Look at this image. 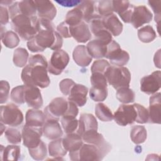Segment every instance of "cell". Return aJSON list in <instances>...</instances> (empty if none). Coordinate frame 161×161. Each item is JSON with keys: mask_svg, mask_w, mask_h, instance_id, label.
Instances as JSON below:
<instances>
[{"mask_svg": "<svg viewBox=\"0 0 161 161\" xmlns=\"http://www.w3.org/2000/svg\"><path fill=\"white\" fill-rule=\"evenodd\" d=\"M30 156L35 160H42L47 156V150L46 145L42 141L35 148H29Z\"/></svg>", "mask_w": 161, "mask_h": 161, "instance_id": "cell-40", "label": "cell"}, {"mask_svg": "<svg viewBox=\"0 0 161 161\" xmlns=\"http://www.w3.org/2000/svg\"><path fill=\"white\" fill-rule=\"evenodd\" d=\"M89 28L96 39L104 41L109 43L112 40V35L106 29L104 18L99 14L96 15L89 22Z\"/></svg>", "mask_w": 161, "mask_h": 161, "instance_id": "cell-11", "label": "cell"}, {"mask_svg": "<svg viewBox=\"0 0 161 161\" xmlns=\"http://www.w3.org/2000/svg\"><path fill=\"white\" fill-rule=\"evenodd\" d=\"M104 57L109 59L111 64L117 67H123L129 61L128 53L120 48L119 45L113 40L108 45Z\"/></svg>", "mask_w": 161, "mask_h": 161, "instance_id": "cell-7", "label": "cell"}, {"mask_svg": "<svg viewBox=\"0 0 161 161\" xmlns=\"http://www.w3.org/2000/svg\"><path fill=\"white\" fill-rule=\"evenodd\" d=\"M5 137L9 143L12 144H17L21 142L22 136L20 131L12 126L8 128L4 133Z\"/></svg>", "mask_w": 161, "mask_h": 161, "instance_id": "cell-42", "label": "cell"}, {"mask_svg": "<svg viewBox=\"0 0 161 161\" xmlns=\"http://www.w3.org/2000/svg\"><path fill=\"white\" fill-rule=\"evenodd\" d=\"M113 118L115 122L122 126L133 124L136 119V111L134 104H121L114 112Z\"/></svg>", "mask_w": 161, "mask_h": 161, "instance_id": "cell-10", "label": "cell"}, {"mask_svg": "<svg viewBox=\"0 0 161 161\" xmlns=\"http://www.w3.org/2000/svg\"><path fill=\"white\" fill-rule=\"evenodd\" d=\"M111 65L109 63L104 59H99L96 60L91 66V72H99L104 74L106 72V70Z\"/></svg>", "mask_w": 161, "mask_h": 161, "instance_id": "cell-47", "label": "cell"}, {"mask_svg": "<svg viewBox=\"0 0 161 161\" xmlns=\"http://www.w3.org/2000/svg\"><path fill=\"white\" fill-rule=\"evenodd\" d=\"M42 127H31L25 125L21 132L23 145L28 149L36 147L42 141Z\"/></svg>", "mask_w": 161, "mask_h": 161, "instance_id": "cell-13", "label": "cell"}, {"mask_svg": "<svg viewBox=\"0 0 161 161\" xmlns=\"http://www.w3.org/2000/svg\"><path fill=\"white\" fill-rule=\"evenodd\" d=\"M147 137V130L143 126H133L130 131V138L132 142L135 144L143 143Z\"/></svg>", "mask_w": 161, "mask_h": 161, "instance_id": "cell-32", "label": "cell"}, {"mask_svg": "<svg viewBox=\"0 0 161 161\" xmlns=\"http://www.w3.org/2000/svg\"><path fill=\"white\" fill-rule=\"evenodd\" d=\"M113 11L119 15L124 13L131 6L128 1H112Z\"/></svg>", "mask_w": 161, "mask_h": 161, "instance_id": "cell-48", "label": "cell"}, {"mask_svg": "<svg viewBox=\"0 0 161 161\" xmlns=\"http://www.w3.org/2000/svg\"><path fill=\"white\" fill-rule=\"evenodd\" d=\"M10 86L8 81L1 80L0 82V103H5L9 97Z\"/></svg>", "mask_w": 161, "mask_h": 161, "instance_id": "cell-49", "label": "cell"}, {"mask_svg": "<svg viewBox=\"0 0 161 161\" xmlns=\"http://www.w3.org/2000/svg\"><path fill=\"white\" fill-rule=\"evenodd\" d=\"M104 156L105 155L97 146L89 143H83L77 151L69 152V158L74 161L101 160Z\"/></svg>", "mask_w": 161, "mask_h": 161, "instance_id": "cell-5", "label": "cell"}, {"mask_svg": "<svg viewBox=\"0 0 161 161\" xmlns=\"http://www.w3.org/2000/svg\"><path fill=\"white\" fill-rule=\"evenodd\" d=\"M64 147L67 151L75 152L78 150L83 144L82 136L76 133L67 134L62 138Z\"/></svg>", "mask_w": 161, "mask_h": 161, "instance_id": "cell-28", "label": "cell"}, {"mask_svg": "<svg viewBox=\"0 0 161 161\" xmlns=\"http://www.w3.org/2000/svg\"><path fill=\"white\" fill-rule=\"evenodd\" d=\"M82 1H57L58 3L60 4L62 6H66V7H72L75 5H79Z\"/></svg>", "mask_w": 161, "mask_h": 161, "instance_id": "cell-56", "label": "cell"}, {"mask_svg": "<svg viewBox=\"0 0 161 161\" xmlns=\"http://www.w3.org/2000/svg\"><path fill=\"white\" fill-rule=\"evenodd\" d=\"M36 16L29 17L19 14L11 18V26L15 32L24 40H31L37 33Z\"/></svg>", "mask_w": 161, "mask_h": 161, "instance_id": "cell-3", "label": "cell"}, {"mask_svg": "<svg viewBox=\"0 0 161 161\" xmlns=\"http://www.w3.org/2000/svg\"><path fill=\"white\" fill-rule=\"evenodd\" d=\"M79 113V109L77 105L74 103L68 101V108L62 117H67L70 118H75Z\"/></svg>", "mask_w": 161, "mask_h": 161, "instance_id": "cell-51", "label": "cell"}, {"mask_svg": "<svg viewBox=\"0 0 161 161\" xmlns=\"http://www.w3.org/2000/svg\"><path fill=\"white\" fill-rule=\"evenodd\" d=\"M75 84L74 81L70 79H64L59 83V88L62 93L65 96H69L71 89Z\"/></svg>", "mask_w": 161, "mask_h": 161, "instance_id": "cell-50", "label": "cell"}, {"mask_svg": "<svg viewBox=\"0 0 161 161\" xmlns=\"http://www.w3.org/2000/svg\"><path fill=\"white\" fill-rule=\"evenodd\" d=\"M88 88L84 85L75 84L70 90L68 100L79 107L85 105L87 102V94Z\"/></svg>", "mask_w": 161, "mask_h": 161, "instance_id": "cell-20", "label": "cell"}, {"mask_svg": "<svg viewBox=\"0 0 161 161\" xmlns=\"http://www.w3.org/2000/svg\"><path fill=\"white\" fill-rule=\"evenodd\" d=\"M23 119V114L16 105L11 103L1 106V123L12 127H16L22 124Z\"/></svg>", "mask_w": 161, "mask_h": 161, "instance_id": "cell-6", "label": "cell"}, {"mask_svg": "<svg viewBox=\"0 0 161 161\" xmlns=\"http://www.w3.org/2000/svg\"><path fill=\"white\" fill-rule=\"evenodd\" d=\"M95 114L98 119L102 121H111L113 119V114L111 109L102 103L96 105Z\"/></svg>", "mask_w": 161, "mask_h": 161, "instance_id": "cell-33", "label": "cell"}, {"mask_svg": "<svg viewBox=\"0 0 161 161\" xmlns=\"http://www.w3.org/2000/svg\"><path fill=\"white\" fill-rule=\"evenodd\" d=\"M107 82L115 89L121 87H129L131 74L125 67L110 66L104 73Z\"/></svg>", "mask_w": 161, "mask_h": 161, "instance_id": "cell-4", "label": "cell"}, {"mask_svg": "<svg viewBox=\"0 0 161 161\" xmlns=\"http://www.w3.org/2000/svg\"><path fill=\"white\" fill-rule=\"evenodd\" d=\"M20 147L18 145H1V160H18L20 157Z\"/></svg>", "mask_w": 161, "mask_h": 161, "instance_id": "cell-30", "label": "cell"}, {"mask_svg": "<svg viewBox=\"0 0 161 161\" xmlns=\"http://www.w3.org/2000/svg\"><path fill=\"white\" fill-rule=\"evenodd\" d=\"M69 31L71 36L79 43H86L91 38L89 27L84 21L75 26H69Z\"/></svg>", "mask_w": 161, "mask_h": 161, "instance_id": "cell-19", "label": "cell"}, {"mask_svg": "<svg viewBox=\"0 0 161 161\" xmlns=\"http://www.w3.org/2000/svg\"><path fill=\"white\" fill-rule=\"evenodd\" d=\"M97 11L98 14L103 18L113 14V8L112 1L106 0L98 1L97 5Z\"/></svg>", "mask_w": 161, "mask_h": 161, "instance_id": "cell-41", "label": "cell"}, {"mask_svg": "<svg viewBox=\"0 0 161 161\" xmlns=\"http://www.w3.org/2000/svg\"><path fill=\"white\" fill-rule=\"evenodd\" d=\"M134 6L133 4H131V6L129 8V9L128 10H126L124 13H123L122 14L119 15L120 18H121V19L126 23H129L131 21V15H132V13L134 9Z\"/></svg>", "mask_w": 161, "mask_h": 161, "instance_id": "cell-55", "label": "cell"}, {"mask_svg": "<svg viewBox=\"0 0 161 161\" xmlns=\"http://www.w3.org/2000/svg\"><path fill=\"white\" fill-rule=\"evenodd\" d=\"M116 96L119 102L127 104L134 102L135 94L134 91L129 87H121L117 89Z\"/></svg>", "mask_w": 161, "mask_h": 161, "instance_id": "cell-35", "label": "cell"}, {"mask_svg": "<svg viewBox=\"0 0 161 161\" xmlns=\"http://www.w3.org/2000/svg\"><path fill=\"white\" fill-rule=\"evenodd\" d=\"M161 72L160 70L144 76L140 80V89L147 94H153L158 91L161 86Z\"/></svg>", "mask_w": 161, "mask_h": 161, "instance_id": "cell-14", "label": "cell"}, {"mask_svg": "<svg viewBox=\"0 0 161 161\" xmlns=\"http://www.w3.org/2000/svg\"><path fill=\"white\" fill-rule=\"evenodd\" d=\"M74 62L80 67H87L92 61V57L89 54L85 45H77L73 51Z\"/></svg>", "mask_w": 161, "mask_h": 161, "instance_id": "cell-26", "label": "cell"}, {"mask_svg": "<svg viewBox=\"0 0 161 161\" xmlns=\"http://www.w3.org/2000/svg\"><path fill=\"white\" fill-rule=\"evenodd\" d=\"M43 134L49 140H55L63 135V131L58 121L46 119L43 127Z\"/></svg>", "mask_w": 161, "mask_h": 161, "instance_id": "cell-23", "label": "cell"}, {"mask_svg": "<svg viewBox=\"0 0 161 161\" xmlns=\"http://www.w3.org/2000/svg\"><path fill=\"white\" fill-rule=\"evenodd\" d=\"M89 96L96 102L103 101L108 96V89L92 87L89 91Z\"/></svg>", "mask_w": 161, "mask_h": 161, "instance_id": "cell-44", "label": "cell"}, {"mask_svg": "<svg viewBox=\"0 0 161 161\" xmlns=\"http://www.w3.org/2000/svg\"><path fill=\"white\" fill-rule=\"evenodd\" d=\"M3 43L8 48H13L18 45L19 38L18 35L13 31H6L1 34Z\"/></svg>", "mask_w": 161, "mask_h": 161, "instance_id": "cell-36", "label": "cell"}, {"mask_svg": "<svg viewBox=\"0 0 161 161\" xmlns=\"http://www.w3.org/2000/svg\"><path fill=\"white\" fill-rule=\"evenodd\" d=\"M0 14H1V19H0L1 25L3 26L4 25H6L9 22V11L7 9L6 7L1 5Z\"/></svg>", "mask_w": 161, "mask_h": 161, "instance_id": "cell-54", "label": "cell"}, {"mask_svg": "<svg viewBox=\"0 0 161 161\" xmlns=\"http://www.w3.org/2000/svg\"><path fill=\"white\" fill-rule=\"evenodd\" d=\"M68 26L69 25L65 21H64L60 23L57 27V32L63 38H67L71 37V35L69 31V26Z\"/></svg>", "mask_w": 161, "mask_h": 161, "instance_id": "cell-53", "label": "cell"}, {"mask_svg": "<svg viewBox=\"0 0 161 161\" xmlns=\"http://www.w3.org/2000/svg\"><path fill=\"white\" fill-rule=\"evenodd\" d=\"M24 88L25 85L18 86L14 87L11 92V100L17 104H24Z\"/></svg>", "mask_w": 161, "mask_h": 161, "instance_id": "cell-45", "label": "cell"}, {"mask_svg": "<svg viewBox=\"0 0 161 161\" xmlns=\"http://www.w3.org/2000/svg\"><path fill=\"white\" fill-rule=\"evenodd\" d=\"M97 121L92 114L83 113L80 114L77 133L80 136L90 130H97Z\"/></svg>", "mask_w": 161, "mask_h": 161, "instance_id": "cell-22", "label": "cell"}, {"mask_svg": "<svg viewBox=\"0 0 161 161\" xmlns=\"http://www.w3.org/2000/svg\"><path fill=\"white\" fill-rule=\"evenodd\" d=\"M148 110V121L150 123H160L161 117V94L157 92L150 97Z\"/></svg>", "mask_w": 161, "mask_h": 161, "instance_id": "cell-18", "label": "cell"}, {"mask_svg": "<svg viewBox=\"0 0 161 161\" xmlns=\"http://www.w3.org/2000/svg\"><path fill=\"white\" fill-rule=\"evenodd\" d=\"M82 138L86 143L97 146L105 155L111 148V145L106 141L103 135L97 133L96 130H90L85 132L82 135Z\"/></svg>", "mask_w": 161, "mask_h": 161, "instance_id": "cell-15", "label": "cell"}, {"mask_svg": "<svg viewBox=\"0 0 161 161\" xmlns=\"http://www.w3.org/2000/svg\"><path fill=\"white\" fill-rule=\"evenodd\" d=\"M37 33L27 42L28 48L32 52H43L47 48H51L54 45L57 31L55 28L37 25Z\"/></svg>", "mask_w": 161, "mask_h": 161, "instance_id": "cell-2", "label": "cell"}, {"mask_svg": "<svg viewBox=\"0 0 161 161\" xmlns=\"http://www.w3.org/2000/svg\"><path fill=\"white\" fill-rule=\"evenodd\" d=\"M105 26L113 36L119 35L123 31V24L114 14L104 18Z\"/></svg>", "mask_w": 161, "mask_h": 161, "instance_id": "cell-29", "label": "cell"}, {"mask_svg": "<svg viewBox=\"0 0 161 161\" xmlns=\"http://www.w3.org/2000/svg\"><path fill=\"white\" fill-rule=\"evenodd\" d=\"M69 62V56L66 52L62 49L55 50L48 64V71L52 74L59 75L65 69Z\"/></svg>", "mask_w": 161, "mask_h": 161, "instance_id": "cell-9", "label": "cell"}, {"mask_svg": "<svg viewBox=\"0 0 161 161\" xmlns=\"http://www.w3.org/2000/svg\"><path fill=\"white\" fill-rule=\"evenodd\" d=\"M8 9L11 19L19 14L29 17L35 16L37 12L35 1L30 0L13 3L9 6Z\"/></svg>", "mask_w": 161, "mask_h": 161, "instance_id": "cell-12", "label": "cell"}, {"mask_svg": "<svg viewBox=\"0 0 161 161\" xmlns=\"http://www.w3.org/2000/svg\"><path fill=\"white\" fill-rule=\"evenodd\" d=\"M37 14L39 18H45L52 21L55 17L57 9L53 4L50 1H35Z\"/></svg>", "mask_w": 161, "mask_h": 161, "instance_id": "cell-21", "label": "cell"}, {"mask_svg": "<svg viewBox=\"0 0 161 161\" xmlns=\"http://www.w3.org/2000/svg\"><path fill=\"white\" fill-rule=\"evenodd\" d=\"M148 4L152 8L154 13H155V21L159 25L160 20V1H149Z\"/></svg>", "mask_w": 161, "mask_h": 161, "instance_id": "cell-52", "label": "cell"}, {"mask_svg": "<svg viewBox=\"0 0 161 161\" xmlns=\"http://www.w3.org/2000/svg\"><path fill=\"white\" fill-rule=\"evenodd\" d=\"M68 108V101L64 97H56L45 108L44 114L46 119L59 121Z\"/></svg>", "mask_w": 161, "mask_h": 161, "instance_id": "cell-8", "label": "cell"}, {"mask_svg": "<svg viewBox=\"0 0 161 161\" xmlns=\"http://www.w3.org/2000/svg\"><path fill=\"white\" fill-rule=\"evenodd\" d=\"M48 63L44 56L33 55L28 58V64L23 68L21 77L25 85L45 88L49 86L50 79L47 74Z\"/></svg>", "mask_w": 161, "mask_h": 161, "instance_id": "cell-1", "label": "cell"}, {"mask_svg": "<svg viewBox=\"0 0 161 161\" xmlns=\"http://www.w3.org/2000/svg\"><path fill=\"white\" fill-rule=\"evenodd\" d=\"M133 104L136 111V119L135 121L140 124L148 123V113L147 109H146L144 106L138 103H135Z\"/></svg>", "mask_w": 161, "mask_h": 161, "instance_id": "cell-46", "label": "cell"}, {"mask_svg": "<svg viewBox=\"0 0 161 161\" xmlns=\"http://www.w3.org/2000/svg\"><path fill=\"white\" fill-rule=\"evenodd\" d=\"M91 83L92 84V87L103 89L107 88V80L104 74L99 72L92 73Z\"/></svg>", "mask_w": 161, "mask_h": 161, "instance_id": "cell-43", "label": "cell"}, {"mask_svg": "<svg viewBox=\"0 0 161 161\" xmlns=\"http://www.w3.org/2000/svg\"><path fill=\"white\" fill-rule=\"evenodd\" d=\"M139 40L143 43H150L156 38V33L153 28L150 26H145L138 30Z\"/></svg>", "mask_w": 161, "mask_h": 161, "instance_id": "cell-37", "label": "cell"}, {"mask_svg": "<svg viewBox=\"0 0 161 161\" xmlns=\"http://www.w3.org/2000/svg\"><path fill=\"white\" fill-rule=\"evenodd\" d=\"M26 125L31 127H43L46 117L44 112L38 109H28L26 113Z\"/></svg>", "mask_w": 161, "mask_h": 161, "instance_id": "cell-25", "label": "cell"}, {"mask_svg": "<svg viewBox=\"0 0 161 161\" xmlns=\"http://www.w3.org/2000/svg\"><path fill=\"white\" fill-rule=\"evenodd\" d=\"M96 2L93 1H82L77 6L82 13L83 21L86 23L89 22L98 13L97 11V5Z\"/></svg>", "mask_w": 161, "mask_h": 161, "instance_id": "cell-27", "label": "cell"}, {"mask_svg": "<svg viewBox=\"0 0 161 161\" xmlns=\"http://www.w3.org/2000/svg\"><path fill=\"white\" fill-rule=\"evenodd\" d=\"M61 124L64 131L66 134L76 133L79 126V120L75 118L62 117L60 118Z\"/></svg>", "mask_w": 161, "mask_h": 161, "instance_id": "cell-39", "label": "cell"}, {"mask_svg": "<svg viewBox=\"0 0 161 161\" xmlns=\"http://www.w3.org/2000/svg\"><path fill=\"white\" fill-rule=\"evenodd\" d=\"M108 44L104 41L95 38L87 44L86 48L92 58H101L105 56Z\"/></svg>", "mask_w": 161, "mask_h": 161, "instance_id": "cell-24", "label": "cell"}, {"mask_svg": "<svg viewBox=\"0 0 161 161\" xmlns=\"http://www.w3.org/2000/svg\"><path fill=\"white\" fill-rule=\"evenodd\" d=\"M83 21V15L78 8H75L69 11L65 16V22L69 26H73L79 24Z\"/></svg>", "mask_w": 161, "mask_h": 161, "instance_id": "cell-38", "label": "cell"}, {"mask_svg": "<svg viewBox=\"0 0 161 161\" xmlns=\"http://www.w3.org/2000/svg\"><path fill=\"white\" fill-rule=\"evenodd\" d=\"M48 152L52 157H64L67 153L62 143V138H59L50 142L48 144Z\"/></svg>", "mask_w": 161, "mask_h": 161, "instance_id": "cell-31", "label": "cell"}, {"mask_svg": "<svg viewBox=\"0 0 161 161\" xmlns=\"http://www.w3.org/2000/svg\"><path fill=\"white\" fill-rule=\"evenodd\" d=\"M28 52L25 48H18L15 49L13 53V63L18 67H25L28 61Z\"/></svg>", "mask_w": 161, "mask_h": 161, "instance_id": "cell-34", "label": "cell"}, {"mask_svg": "<svg viewBox=\"0 0 161 161\" xmlns=\"http://www.w3.org/2000/svg\"><path fill=\"white\" fill-rule=\"evenodd\" d=\"M153 15L148 9L145 6H135L130 23L135 28H138L144 24L151 21Z\"/></svg>", "mask_w": 161, "mask_h": 161, "instance_id": "cell-17", "label": "cell"}, {"mask_svg": "<svg viewBox=\"0 0 161 161\" xmlns=\"http://www.w3.org/2000/svg\"><path fill=\"white\" fill-rule=\"evenodd\" d=\"M24 100L29 107L39 109L43 106V99L40 89L34 86L25 84Z\"/></svg>", "mask_w": 161, "mask_h": 161, "instance_id": "cell-16", "label": "cell"}]
</instances>
